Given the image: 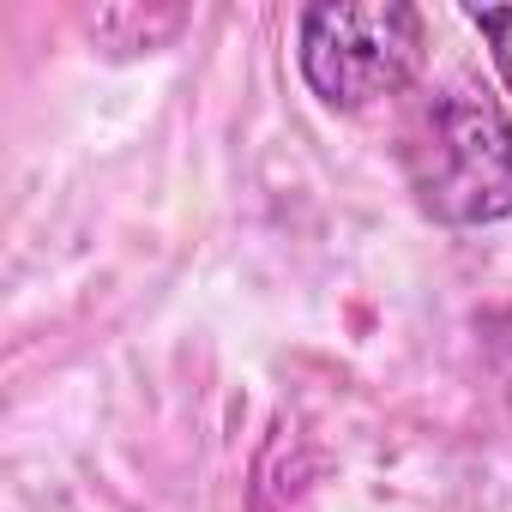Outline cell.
<instances>
[{"instance_id": "obj_1", "label": "cell", "mask_w": 512, "mask_h": 512, "mask_svg": "<svg viewBox=\"0 0 512 512\" xmlns=\"http://www.w3.org/2000/svg\"><path fill=\"white\" fill-rule=\"evenodd\" d=\"M398 169L416 211L440 229H488L512 217V121L470 79H446L410 103Z\"/></svg>"}, {"instance_id": "obj_2", "label": "cell", "mask_w": 512, "mask_h": 512, "mask_svg": "<svg viewBox=\"0 0 512 512\" xmlns=\"http://www.w3.org/2000/svg\"><path fill=\"white\" fill-rule=\"evenodd\" d=\"M428 55L422 13L404 0H374V7H302L296 19V67L302 85L338 109L362 115L374 103H392L416 85Z\"/></svg>"}, {"instance_id": "obj_3", "label": "cell", "mask_w": 512, "mask_h": 512, "mask_svg": "<svg viewBox=\"0 0 512 512\" xmlns=\"http://www.w3.org/2000/svg\"><path fill=\"white\" fill-rule=\"evenodd\" d=\"M187 7H103L91 13V37L109 49V55H151V49H169L181 31H187Z\"/></svg>"}, {"instance_id": "obj_4", "label": "cell", "mask_w": 512, "mask_h": 512, "mask_svg": "<svg viewBox=\"0 0 512 512\" xmlns=\"http://www.w3.org/2000/svg\"><path fill=\"white\" fill-rule=\"evenodd\" d=\"M476 338H482V362L500 386V404H506V422H512V308H494L476 320Z\"/></svg>"}, {"instance_id": "obj_5", "label": "cell", "mask_w": 512, "mask_h": 512, "mask_svg": "<svg viewBox=\"0 0 512 512\" xmlns=\"http://www.w3.org/2000/svg\"><path fill=\"white\" fill-rule=\"evenodd\" d=\"M464 25L488 43V61L500 73V85L512 91V7H464Z\"/></svg>"}]
</instances>
